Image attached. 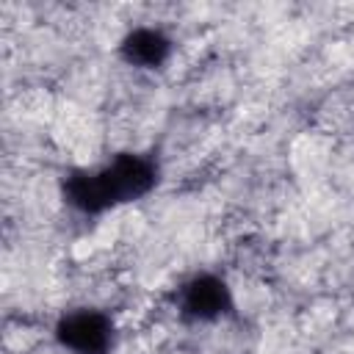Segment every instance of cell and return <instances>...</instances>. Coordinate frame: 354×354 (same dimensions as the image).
<instances>
[{
    "mask_svg": "<svg viewBox=\"0 0 354 354\" xmlns=\"http://www.w3.org/2000/svg\"><path fill=\"white\" fill-rule=\"evenodd\" d=\"M177 307H180V315L188 321H216L218 315L230 313L232 293L221 277L199 274L180 288Z\"/></svg>",
    "mask_w": 354,
    "mask_h": 354,
    "instance_id": "3957f363",
    "label": "cell"
},
{
    "mask_svg": "<svg viewBox=\"0 0 354 354\" xmlns=\"http://www.w3.org/2000/svg\"><path fill=\"white\" fill-rule=\"evenodd\" d=\"M55 340L72 354H108L113 346V324L100 310H75L55 324Z\"/></svg>",
    "mask_w": 354,
    "mask_h": 354,
    "instance_id": "7a4b0ae2",
    "label": "cell"
},
{
    "mask_svg": "<svg viewBox=\"0 0 354 354\" xmlns=\"http://www.w3.org/2000/svg\"><path fill=\"white\" fill-rule=\"evenodd\" d=\"M158 183V166L152 158L122 152L97 171H72L64 180V199L88 216L105 213L122 202L141 199Z\"/></svg>",
    "mask_w": 354,
    "mask_h": 354,
    "instance_id": "6da1fadb",
    "label": "cell"
},
{
    "mask_svg": "<svg viewBox=\"0 0 354 354\" xmlns=\"http://www.w3.org/2000/svg\"><path fill=\"white\" fill-rule=\"evenodd\" d=\"M171 53V39L158 30V28H136L130 30L122 44H119V55L141 69H155L160 66Z\"/></svg>",
    "mask_w": 354,
    "mask_h": 354,
    "instance_id": "277c9868",
    "label": "cell"
}]
</instances>
